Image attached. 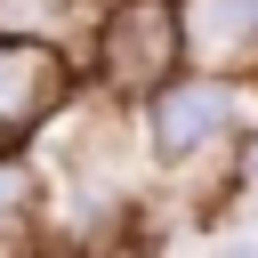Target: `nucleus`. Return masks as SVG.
<instances>
[{
	"label": "nucleus",
	"instance_id": "obj_6",
	"mask_svg": "<svg viewBox=\"0 0 258 258\" xmlns=\"http://www.w3.org/2000/svg\"><path fill=\"white\" fill-rule=\"evenodd\" d=\"M250 161H258V153H250Z\"/></svg>",
	"mask_w": 258,
	"mask_h": 258
},
{
	"label": "nucleus",
	"instance_id": "obj_2",
	"mask_svg": "<svg viewBox=\"0 0 258 258\" xmlns=\"http://www.w3.org/2000/svg\"><path fill=\"white\" fill-rule=\"evenodd\" d=\"M56 97H64V56L40 40H0V145L24 137Z\"/></svg>",
	"mask_w": 258,
	"mask_h": 258
},
{
	"label": "nucleus",
	"instance_id": "obj_3",
	"mask_svg": "<svg viewBox=\"0 0 258 258\" xmlns=\"http://www.w3.org/2000/svg\"><path fill=\"white\" fill-rule=\"evenodd\" d=\"M226 129H234V97H226V81H177V89H161V105H153V145H161L169 161L218 145Z\"/></svg>",
	"mask_w": 258,
	"mask_h": 258
},
{
	"label": "nucleus",
	"instance_id": "obj_5",
	"mask_svg": "<svg viewBox=\"0 0 258 258\" xmlns=\"http://www.w3.org/2000/svg\"><path fill=\"white\" fill-rule=\"evenodd\" d=\"M24 210H32V177H24V161H0V242L24 226Z\"/></svg>",
	"mask_w": 258,
	"mask_h": 258
},
{
	"label": "nucleus",
	"instance_id": "obj_1",
	"mask_svg": "<svg viewBox=\"0 0 258 258\" xmlns=\"http://www.w3.org/2000/svg\"><path fill=\"white\" fill-rule=\"evenodd\" d=\"M169 64H177V16H169V0H129L113 16V32H105V73L121 89H153V81H169Z\"/></svg>",
	"mask_w": 258,
	"mask_h": 258
},
{
	"label": "nucleus",
	"instance_id": "obj_4",
	"mask_svg": "<svg viewBox=\"0 0 258 258\" xmlns=\"http://www.w3.org/2000/svg\"><path fill=\"white\" fill-rule=\"evenodd\" d=\"M202 40H210V48L258 40V0H202Z\"/></svg>",
	"mask_w": 258,
	"mask_h": 258
}]
</instances>
